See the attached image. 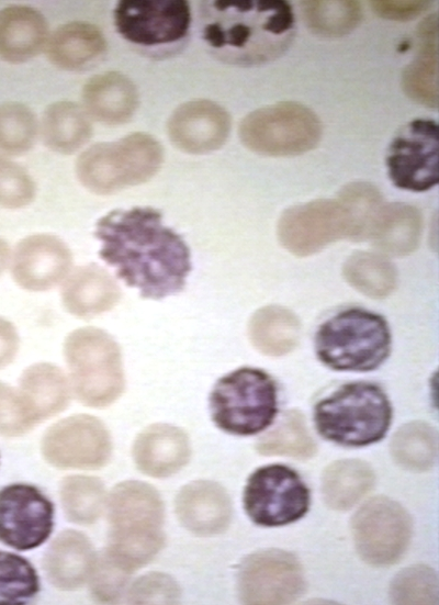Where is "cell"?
Listing matches in <instances>:
<instances>
[{"mask_svg":"<svg viewBox=\"0 0 439 605\" xmlns=\"http://www.w3.org/2000/svg\"><path fill=\"white\" fill-rule=\"evenodd\" d=\"M100 257L144 299L161 300L184 289L191 271L190 249L149 206L114 210L95 226Z\"/></svg>","mask_w":439,"mask_h":605,"instance_id":"cell-1","label":"cell"},{"mask_svg":"<svg viewBox=\"0 0 439 605\" xmlns=\"http://www.w3.org/2000/svg\"><path fill=\"white\" fill-rule=\"evenodd\" d=\"M294 36V14L283 0L210 1L202 38L222 60L257 66L280 57Z\"/></svg>","mask_w":439,"mask_h":605,"instance_id":"cell-2","label":"cell"},{"mask_svg":"<svg viewBox=\"0 0 439 605\" xmlns=\"http://www.w3.org/2000/svg\"><path fill=\"white\" fill-rule=\"evenodd\" d=\"M108 557L128 572L148 563L164 544V506L157 491L139 481L115 486L109 503Z\"/></svg>","mask_w":439,"mask_h":605,"instance_id":"cell-3","label":"cell"},{"mask_svg":"<svg viewBox=\"0 0 439 605\" xmlns=\"http://www.w3.org/2000/svg\"><path fill=\"white\" fill-rule=\"evenodd\" d=\"M392 421L384 391L369 382L346 383L314 406L317 432L344 446H365L381 440Z\"/></svg>","mask_w":439,"mask_h":605,"instance_id":"cell-4","label":"cell"},{"mask_svg":"<svg viewBox=\"0 0 439 605\" xmlns=\"http://www.w3.org/2000/svg\"><path fill=\"white\" fill-rule=\"evenodd\" d=\"M315 351L318 359L334 370H374L391 351L387 322L359 307L340 311L318 327Z\"/></svg>","mask_w":439,"mask_h":605,"instance_id":"cell-5","label":"cell"},{"mask_svg":"<svg viewBox=\"0 0 439 605\" xmlns=\"http://www.w3.org/2000/svg\"><path fill=\"white\" fill-rule=\"evenodd\" d=\"M162 161L160 143L149 134L137 132L88 147L77 159L76 173L91 192L111 194L147 182Z\"/></svg>","mask_w":439,"mask_h":605,"instance_id":"cell-6","label":"cell"},{"mask_svg":"<svg viewBox=\"0 0 439 605\" xmlns=\"http://www.w3.org/2000/svg\"><path fill=\"white\" fill-rule=\"evenodd\" d=\"M64 354L75 393L82 404L103 407L121 395V350L108 333L97 327L76 329L67 336Z\"/></svg>","mask_w":439,"mask_h":605,"instance_id":"cell-7","label":"cell"},{"mask_svg":"<svg viewBox=\"0 0 439 605\" xmlns=\"http://www.w3.org/2000/svg\"><path fill=\"white\" fill-rule=\"evenodd\" d=\"M277 385L264 371L240 368L214 385L210 408L214 423L235 435H254L268 427L278 412Z\"/></svg>","mask_w":439,"mask_h":605,"instance_id":"cell-8","label":"cell"},{"mask_svg":"<svg viewBox=\"0 0 439 605\" xmlns=\"http://www.w3.org/2000/svg\"><path fill=\"white\" fill-rule=\"evenodd\" d=\"M323 134L318 116L296 102H278L247 114L239 125L241 143L251 152L271 156H296L317 146Z\"/></svg>","mask_w":439,"mask_h":605,"instance_id":"cell-9","label":"cell"},{"mask_svg":"<svg viewBox=\"0 0 439 605\" xmlns=\"http://www.w3.org/2000/svg\"><path fill=\"white\" fill-rule=\"evenodd\" d=\"M309 491L291 468L271 464L259 468L244 490L245 511L251 520L267 527L293 523L307 512Z\"/></svg>","mask_w":439,"mask_h":605,"instance_id":"cell-10","label":"cell"},{"mask_svg":"<svg viewBox=\"0 0 439 605\" xmlns=\"http://www.w3.org/2000/svg\"><path fill=\"white\" fill-rule=\"evenodd\" d=\"M352 536L359 556L372 565H390L401 559L412 537V519L394 500L375 497L352 518Z\"/></svg>","mask_w":439,"mask_h":605,"instance_id":"cell-11","label":"cell"},{"mask_svg":"<svg viewBox=\"0 0 439 605\" xmlns=\"http://www.w3.org/2000/svg\"><path fill=\"white\" fill-rule=\"evenodd\" d=\"M438 124L429 119H415L392 141L386 166L390 179L399 189L421 192L439 180Z\"/></svg>","mask_w":439,"mask_h":605,"instance_id":"cell-12","label":"cell"},{"mask_svg":"<svg viewBox=\"0 0 439 605\" xmlns=\"http://www.w3.org/2000/svg\"><path fill=\"white\" fill-rule=\"evenodd\" d=\"M114 24L133 44L169 45L187 36L191 9L184 0H122L114 9Z\"/></svg>","mask_w":439,"mask_h":605,"instance_id":"cell-13","label":"cell"},{"mask_svg":"<svg viewBox=\"0 0 439 605\" xmlns=\"http://www.w3.org/2000/svg\"><path fill=\"white\" fill-rule=\"evenodd\" d=\"M305 589L302 567L290 552L270 549L248 556L238 573V592L246 604H286Z\"/></svg>","mask_w":439,"mask_h":605,"instance_id":"cell-14","label":"cell"},{"mask_svg":"<svg viewBox=\"0 0 439 605\" xmlns=\"http://www.w3.org/2000/svg\"><path fill=\"white\" fill-rule=\"evenodd\" d=\"M278 237L289 251L308 256L337 239L349 238V215L339 200L320 199L299 204L282 213Z\"/></svg>","mask_w":439,"mask_h":605,"instance_id":"cell-15","label":"cell"},{"mask_svg":"<svg viewBox=\"0 0 439 605\" xmlns=\"http://www.w3.org/2000/svg\"><path fill=\"white\" fill-rule=\"evenodd\" d=\"M42 450L48 462L60 468H98L111 455V439L104 425L90 415H76L53 425Z\"/></svg>","mask_w":439,"mask_h":605,"instance_id":"cell-16","label":"cell"},{"mask_svg":"<svg viewBox=\"0 0 439 605\" xmlns=\"http://www.w3.org/2000/svg\"><path fill=\"white\" fill-rule=\"evenodd\" d=\"M52 503L34 486L9 485L0 491V540L18 550L43 544L53 528Z\"/></svg>","mask_w":439,"mask_h":605,"instance_id":"cell-17","label":"cell"},{"mask_svg":"<svg viewBox=\"0 0 439 605\" xmlns=\"http://www.w3.org/2000/svg\"><path fill=\"white\" fill-rule=\"evenodd\" d=\"M228 112L210 100H191L179 105L168 120L171 143L189 154H207L221 148L230 132Z\"/></svg>","mask_w":439,"mask_h":605,"instance_id":"cell-18","label":"cell"},{"mask_svg":"<svg viewBox=\"0 0 439 605\" xmlns=\"http://www.w3.org/2000/svg\"><path fill=\"white\" fill-rule=\"evenodd\" d=\"M72 257L67 245L56 236L31 235L22 239L13 254L11 271L14 281L30 291H46L64 280Z\"/></svg>","mask_w":439,"mask_h":605,"instance_id":"cell-19","label":"cell"},{"mask_svg":"<svg viewBox=\"0 0 439 605\" xmlns=\"http://www.w3.org/2000/svg\"><path fill=\"white\" fill-rule=\"evenodd\" d=\"M176 513L180 523L199 536L223 533L232 518V503L227 492L212 481H194L179 492Z\"/></svg>","mask_w":439,"mask_h":605,"instance_id":"cell-20","label":"cell"},{"mask_svg":"<svg viewBox=\"0 0 439 605\" xmlns=\"http://www.w3.org/2000/svg\"><path fill=\"white\" fill-rule=\"evenodd\" d=\"M82 102L89 116L108 125H119L134 115L138 107V92L125 75L105 71L86 82Z\"/></svg>","mask_w":439,"mask_h":605,"instance_id":"cell-21","label":"cell"},{"mask_svg":"<svg viewBox=\"0 0 439 605\" xmlns=\"http://www.w3.org/2000/svg\"><path fill=\"white\" fill-rule=\"evenodd\" d=\"M120 298L121 290L116 281L95 264L76 269L61 289L65 309L82 318H91L110 311Z\"/></svg>","mask_w":439,"mask_h":605,"instance_id":"cell-22","label":"cell"},{"mask_svg":"<svg viewBox=\"0 0 439 605\" xmlns=\"http://www.w3.org/2000/svg\"><path fill=\"white\" fill-rule=\"evenodd\" d=\"M134 460L139 470L151 477H168L179 471L189 460L187 435L176 426L157 424L136 438Z\"/></svg>","mask_w":439,"mask_h":605,"instance_id":"cell-23","label":"cell"},{"mask_svg":"<svg viewBox=\"0 0 439 605\" xmlns=\"http://www.w3.org/2000/svg\"><path fill=\"white\" fill-rule=\"evenodd\" d=\"M417 55L402 75L405 94L418 104L437 109L438 91V16L427 15L417 27Z\"/></svg>","mask_w":439,"mask_h":605,"instance_id":"cell-24","label":"cell"},{"mask_svg":"<svg viewBox=\"0 0 439 605\" xmlns=\"http://www.w3.org/2000/svg\"><path fill=\"white\" fill-rule=\"evenodd\" d=\"M48 40V26L37 10L10 5L0 10V58L12 64L36 56Z\"/></svg>","mask_w":439,"mask_h":605,"instance_id":"cell-25","label":"cell"},{"mask_svg":"<svg viewBox=\"0 0 439 605\" xmlns=\"http://www.w3.org/2000/svg\"><path fill=\"white\" fill-rule=\"evenodd\" d=\"M48 580L61 590L81 586L94 569V552L88 538L74 530L63 531L44 558Z\"/></svg>","mask_w":439,"mask_h":605,"instance_id":"cell-26","label":"cell"},{"mask_svg":"<svg viewBox=\"0 0 439 605\" xmlns=\"http://www.w3.org/2000/svg\"><path fill=\"white\" fill-rule=\"evenodd\" d=\"M45 47L53 65L72 70L99 58L106 48V42L94 24L76 21L59 26L48 37Z\"/></svg>","mask_w":439,"mask_h":605,"instance_id":"cell-27","label":"cell"},{"mask_svg":"<svg viewBox=\"0 0 439 605\" xmlns=\"http://www.w3.org/2000/svg\"><path fill=\"white\" fill-rule=\"evenodd\" d=\"M18 391L35 423L64 411L69 402L65 376L48 363L29 367L20 378Z\"/></svg>","mask_w":439,"mask_h":605,"instance_id":"cell-28","label":"cell"},{"mask_svg":"<svg viewBox=\"0 0 439 605\" xmlns=\"http://www.w3.org/2000/svg\"><path fill=\"white\" fill-rule=\"evenodd\" d=\"M421 235L419 211L406 203H390L381 208L369 238L381 251L403 256L414 251Z\"/></svg>","mask_w":439,"mask_h":605,"instance_id":"cell-29","label":"cell"},{"mask_svg":"<svg viewBox=\"0 0 439 605\" xmlns=\"http://www.w3.org/2000/svg\"><path fill=\"white\" fill-rule=\"evenodd\" d=\"M41 133L49 149L59 154H71L88 143L92 126L89 115L78 104L58 101L45 110Z\"/></svg>","mask_w":439,"mask_h":605,"instance_id":"cell-30","label":"cell"},{"mask_svg":"<svg viewBox=\"0 0 439 605\" xmlns=\"http://www.w3.org/2000/svg\"><path fill=\"white\" fill-rule=\"evenodd\" d=\"M372 468L358 459L339 460L329 464L322 477V494L334 509H348L374 485Z\"/></svg>","mask_w":439,"mask_h":605,"instance_id":"cell-31","label":"cell"},{"mask_svg":"<svg viewBox=\"0 0 439 605\" xmlns=\"http://www.w3.org/2000/svg\"><path fill=\"white\" fill-rule=\"evenodd\" d=\"M301 326L297 317L288 309L269 305L258 310L249 323L252 345L269 356H282L295 348Z\"/></svg>","mask_w":439,"mask_h":605,"instance_id":"cell-32","label":"cell"},{"mask_svg":"<svg viewBox=\"0 0 439 605\" xmlns=\"http://www.w3.org/2000/svg\"><path fill=\"white\" fill-rule=\"evenodd\" d=\"M390 450L401 467L409 471H427L437 458V430L425 422L405 424L393 435Z\"/></svg>","mask_w":439,"mask_h":605,"instance_id":"cell-33","label":"cell"},{"mask_svg":"<svg viewBox=\"0 0 439 605\" xmlns=\"http://www.w3.org/2000/svg\"><path fill=\"white\" fill-rule=\"evenodd\" d=\"M301 11L306 26L323 37H341L360 23L362 11L358 1H302Z\"/></svg>","mask_w":439,"mask_h":605,"instance_id":"cell-34","label":"cell"},{"mask_svg":"<svg viewBox=\"0 0 439 605\" xmlns=\"http://www.w3.org/2000/svg\"><path fill=\"white\" fill-rule=\"evenodd\" d=\"M257 450L264 456H286L297 459L311 458L316 451L303 414L288 411L274 429L262 436Z\"/></svg>","mask_w":439,"mask_h":605,"instance_id":"cell-35","label":"cell"},{"mask_svg":"<svg viewBox=\"0 0 439 605\" xmlns=\"http://www.w3.org/2000/svg\"><path fill=\"white\" fill-rule=\"evenodd\" d=\"M347 281L371 298H384L396 285V270L384 257L360 251L348 258L344 266Z\"/></svg>","mask_w":439,"mask_h":605,"instance_id":"cell-36","label":"cell"},{"mask_svg":"<svg viewBox=\"0 0 439 605\" xmlns=\"http://www.w3.org/2000/svg\"><path fill=\"white\" fill-rule=\"evenodd\" d=\"M60 496L66 516L75 523L91 524L103 511L104 488L97 478H66L61 484Z\"/></svg>","mask_w":439,"mask_h":605,"instance_id":"cell-37","label":"cell"},{"mask_svg":"<svg viewBox=\"0 0 439 605\" xmlns=\"http://www.w3.org/2000/svg\"><path fill=\"white\" fill-rule=\"evenodd\" d=\"M338 200L349 215V238L353 240L368 238L373 222L383 206L380 191L369 182L356 181L341 189Z\"/></svg>","mask_w":439,"mask_h":605,"instance_id":"cell-38","label":"cell"},{"mask_svg":"<svg viewBox=\"0 0 439 605\" xmlns=\"http://www.w3.org/2000/svg\"><path fill=\"white\" fill-rule=\"evenodd\" d=\"M36 135L37 120L31 109L16 102L0 104V154L26 153Z\"/></svg>","mask_w":439,"mask_h":605,"instance_id":"cell-39","label":"cell"},{"mask_svg":"<svg viewBox=\"0 0 439 605\" xmlns=\"http://www.w3.org/2000/svg\"><path fill=\"white\" fill-rule=\"evenodd\" d=\"M37 592L38 578L30 562L0 551V605L25 603Z\"/></svg>","mask_w":439,"mask_h":605,"instance_id":"cell-40","label":"cell"},{"mask_svg":"<svg viewBox=\"0 0 439 605\" xmlns=\"http://www.w3.org/2000/svg\"><path fill=\"white\" fill-rule=\"evenodd\" d=\"M390 594L395 604H438L437 574L426 565L408 567L393 579Z\"/></svg>","mask_w":439,"mask_h":605,"instance_id":"cell-41","label":"cell"},{"mask_svg":"<svg viewBox=\"0 0 439 605\" xmlns=\"http://www.w3.org/2000/svg\"><path fill=\"white\" fill-rule=\"evenodd\" d=\"M35 197V183L20 165L0 157V206L19 209Z\"/></svg>","mask_w":439,"mask_h":605,"instance_id":"cell-42","label":"cell"},{"mask_svg":"<svg viewBox=\"0 0 439 605\" xmlns=\"http://www.w3.org/2000/svg\"><path fill=\"white\" fill-rule=\"evenodd\" d=\"M35 424L19 391L0 382V433L20 435Z\"/></svg>","mask_w":439,"mask_h":605,"instance_id":"cell-43","label":"cell"},{"mask_svg":"<svg viewBox=\"0 0 439 605\" xmlns=\"http://www.w3.org/2000/svg\"><path fill=\"white\" fill-rule=\"evenodd\" d=\"M130 593V601L133 603H173L180 591L169 575L149 573L142 576Z\"/></svg>","mask_w":439,"mask_h":605,"instance_id":"cell-44","label":"cell"},{"mask_svg":"<svg viewBox=\"0 0 439 605\" xmlns=\"http://www.w3.org/2000/svg\"><path fill=\"white\" fill-rule=\"evenodd\" d=\"M127 573L130 572L116 564L106 554L95 568L92 580V592L99 600H114L122 591L127 579Z\"/></svg>","mask_w":439,"mask_h":605,"instance_id":"cell-45","label":"cell"},{"mask_svg":"<svg viewBox=\"0 0 439 605\" xmlns=\"http://www.w3.org/2000/svg\"><path fill=\"white\" fill-rule=\"evenodd\" d=\"M431 7L430 1H371V8L379 16L391 21H409Z\"/></svg>","mask_w":439,"mask_h":605,"instance_id":"cell-46","label":"cell"},{"mask_svg":"<svg viewBox=\"0 0 439 605\" xmlns=\"http://www.w3.org/2000/svg\"><path fill=\"white\" fill-rule=\"evenodd\" d=\"M19 348V335L11 322L0 316V368L9 365Z\"/></svg>","mask_w":439,"mask_h":605,"instance_id":"cell-47","label":"cell"},{"mask_svg":"<svg viewBox=\"0 0 439 605\" xmlns=\"http://www.w3.org/2000/svg\"><path fill=\"white\" fill-rule=\"evenodd\" d=\"M10 260V249L8 244L0 238V276L7 268Z\"/></svg>","mask_w":439,"mask_h":605,"instance_id":"cell-48","label":"cell"}]
</instances>
